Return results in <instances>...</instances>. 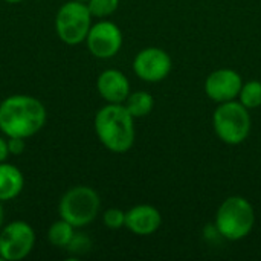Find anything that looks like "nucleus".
I'll return each instance as SVG.
<instances>
[{"instance_id": "1", "label": "nucleus", "mask_w": 261, "mask_h": 261, "mask_svg": "<svg viewBox=\"0 0 261 261\" xmlns=\"http://www.w3.org/2000/svg\"><path fill=\"white\" fill-rule=\"evenodd\" d=\"M46 109L34 96L12 95L0 104V130L8 138H29L46 122Z\"/></svg>"}, {"instance_id": "2", "label": "nucleus", "mask_w": 261, "mask_h": 261, "mask_svg": "<svg viewBox=\"0 0 261 261\" xmlns=\"http://www.w3.org/2000/svg\"><path fill=\"white\" fill-rule=\"evenodd\" d=\"M95 132L107 150L125 153L135 142V118L125 106L109 102L95 116Z\"/></svg>"}, {"instance_id": "3", "label": "nucleus", "mask_w": 261, "mask_h": 261, "mask_svg": "<svg viewBox=\"0 0 261 261\" xmlns=\"http://www.w3.org/2000/svg\"><path fill=\"white\" fill-rule=\"evenodd\" d=\"M255 214L254 208L245 197H228L216 214V228L226 240H242L254 228Z\"/></svg>"}, {"instance_id": "4", "label": "nucleus", "mask_w": 261, "mask_h": 261, "mask_svg": "<svg viewBox=\"0 0 261 261\" xmlns=\"http://www.w3.org/2000/svg\"><path fill=\"white\" fill-rule=\"evenodd\" d=\"M216 135L228 145L245 142L251 133V116L248 109L237 101L220 102L213 116Z\"/></svg>"}, {"instance_id": "5", "label": "nucleus", "mask_w": 261, "mask_h": 261, "mask_svg": "<svg viewBox=\"0 0 261 261\" xmlns=\"http://www.w3.org/2000/svg\"><path fill=\"white\" fill-rule=\"evenodd\" d=\"M99 196L90 187H73L60 200V216L73 228H83L92 223L99 213Z\"/></svg>"}, {"instance_id": "6", "label": "nucleus", "mask_w": 261, "mask_h": 261, "mask_svg": "<svg viewBox=\"0 0 261 261\" xmlns=\"http://www.w3.org/2000/svg\"><path fill=\"white\" fill-rule=\"evenodd\" d=\"M92 26V14L84 2L70 0L64 3L55 17V31L61 41L76 46L87 38Z\"/></svg>"}, {"instance_id": "7", "label": "nucleus", "mask_w": 261, "mask_h": 261, "mask_svg": "<svg viewBox=\"0 0 261 261\" xmlns=\"http://www.w3.org/2000/svg\"><path fill=\"white\" fill-rule=\"evenodd\" d=\"M35 245V232L21 220L11 222L0 229V257L6 261L26 258Z\"/></svg>"}, {"instance_id": "8", "label": "nucleus", "mask_w": 261, "mask_h": 261, "mask_svg": "<svg viewBox=\"0 0 261 261\" xmlns=\"http://www.w3.org/2000/svg\"><path fill=\"white\" fill-rule=\"evenodd\" d=\"M86 41L93 57L106 60L119 52L122 46V32L115 23L102 20L90 26Z\"/></svg>"}, {"instance_id": "9", "label": "nucleus", "mask_w": 261, "mask_h": 261, "mask_svg": "<svg viewBox=\"0 0 261 261\" xmlns=\"http://www.w3.org/2000/svg\"><path fill=\"white\" fill-rule=\"evenodd\" d=\"M133 70L147 83H159L171 72V58L164 49L147 47L135 57Z\"/></svg>"}, {"instance_id": "10", "label": "nucleus", "mask_w": 261, "mask_h": 261, "mask_svg": "<svg viewBox=\"0 0 261 261\" xmlns=\"http://www.w3.org/2000/svg\"><path fill=\"white\" fill-rule=\"evenodd\" d=\"M242 76L232 69H217L205 81L206 95L217 102L232 101L242 90Z\"/></svg>"}, {"instance_id": "11", "label": "nucleus", "mask_w": 261, "mask_h": 261, "mask_svg": "<svg viewBox=\"0 0 261 261\" xmlns=\"http://www.w3.org/2000/svg\"><path fill=\"white\" fill-rule=\"evenodd\" d=\"M162 223L161 213L151 205H138L125 213V228L136 236H150Z\"/></svg>"}, {"instance_id": "12", "label": "nucleus", "mask_w": 261, "mask_h": 261, "mask_svg": "<svg viewBox=\"0 0 261 261\" xmlns=\"http://www.w3.org/2000/svg\"><path fill=\"white\" fill-rule=\"evenodd\" d=\"M96 87L99 95L110 104H121L130 95V83L127 76L116 69L104 70L98 76Z\"/></svg>"}, {"instance_id": "13", "label": "nucleus", "mask_w": 261, "mask_h": 261, "mask_svg": "<svg viewBox=\"0 0 261 261\" xmlns=\"http://www.w3.org/2000/svg\"><path fill=\"white\" fill-rule=\"evenodd\" d=\"M24 185L21 171L9 164L0 162V202L15 199Z\"/></svg>"}, {"instance_id": "14", "label": "nucleus", "mask_w": 261, "mask_h": 261, "mask_svg": "<svg viewBox=\"0 0 261 261\" xmlns=\"http://www.w3.org/2000/svg\"><path fill=\"white\" fill-rule=\"evenodd\" d=\"M154 106V99L148 92H133L125 99V107L133 118L147 116Z\"/></svg>"}, {"instance_id": "15", "label": "nucleus", "mask_w": 261, "mask_h": 261, "mask_svg": "<svg viewBox=\"0 0 261 261\" xmlns=\"http://www.w3.org/2000/svg\"><path fill=\"white\" fill-rule=\"evenodd\" d=\"M73 236H75V228L63 219L52 223V226L47 231L49 242L57 248H66L70 243Z\"/></svg>"}, {"instance_id": "16", "label": "nucleus", "mask_w": 261, "mask_h": 261, "mask_svg": "<svg viewBox=\"0 0 261 261\" xmlns=\"http://www.w3.org/2000/svg\"><path fill=\"white\" fill-rule=\"evenodd\" d=\"M240 102L249 110L257 109L261 106V83L254 80L242 86V90L239 93Z\"/></svg>"}, {"instance_id": "17", "label": "nucleus", "mask_w": 261, "mask_h": 261, "mask_svg": "<svg viewBox=\"0 0 261 261\" xmlns=\"http://www.w3.org/2000/svg\"><path fill=\"white\" fill-rule=\"evenodd\" d=\"M89 11L93 17H107L118 9L119 0H87Z\"/></svg>"}, {"instance_id": "18", "label": "nucleus", "mask_w": 261, "mask_h": 261, "mask_svg": "<svg viewBox=\"0 0 261 261\" xmlns=\"http://www.w3.org/2000/svg\"><path fill=\"white\" fill-rule=\"evenodd\" d=\"M104 225L109 229H121L125 226V213L118 208H110L104 213Z\"/></svg>"}, {"instance_id": "19", "label": "nucleus", "mask_w": 261, "mask_h": 261, "mask_svg": "<svg viewBox=\"0 0 261 261\" xmlns=\"http://www.w3.org/2000/svg\"><path fill=\"white\" fill-rule=\"evenodd\" d=\"M92 243L89 240L87 236H83V234H75L70 240V243L66 246V249L70 252V254H75V255H81V254H86L89 249H90Z\"/></svg>"}, {"instance_id": "20", "label": "nucleus", "mask_w": 261, "mask_h": 261, "mask_svg": "<svg viewBox=\"0 0 261 261\" xmlns=\"http://www.w3.org/2000/svg\"><path fill=\"white\" fill-rule=\"evenodd\" d=\"M8 148H9V154H14V156L21 154L24 151V139L23 138H9Z\"/></svg>"}, {"instance_id": "21", "label": "nucleus", "mask_w": 261, "mask_h": 261, "mask_svg": "<svg viewBox=\"0 0 261 261\" xmlns=\"http://www.w3.org/2000/svg\"><path fill=\"white\" fill-rule=\"evenodd\" d=\"M9 156V148H8V141L0 138V162H5Z\"/></svg>"}, {"instance_id": "22", "label": "nucleus", "mask_w": 261, "mask_h": 261, "mask_svg": "<svg viewBox=\"0 0 261 261\" xmlns=\"http://www.w3.org/2000/svg\"><path fill=\"white\" fill-rule=\"evenodd\" d=\"M2 225H3V208H2V202H0V229H2Z\"/></svg>"}, {"instance_id": "23", "label": "nucleus", "mask_w": 261, "mask_h": 261, "mask_svg": "<svg viewBox=\"0 0 261 261\" xmlns=\"http://www.w3.org/2000/svg\"><path fill=\"white\" fill-rule=\"evenodd\" d=\"M5 2H8V3H18V2H23V0H5Z\"/></svg>"}, {"instance_id": "24", "label": "nucleus", "mask_w": 261, "mask_h": 261, "mask_svg": "<svg viewBox=\"0 0 261 261\" xmlns=\"http://www.w3.org/2000/svg\"><path fill=\"white\" fill-rule=\"evenodd\" d=\"M76 2H87V0H76Z\"/></svg>"}, {"instance_id": "25", "label": "nucleus", "mask_w": 261, "mask_h": 261, "mask_svg": "<svg viewBox=\"0 0 261 261\" xmlns=\"http://www.w3.org/2000/svg\"><path fill=\"white\" fill-rule=\"evenodd\" d=\"M2 260H3V258H2V257H0V261H2Z\"/></svg>"}]
</instances>
